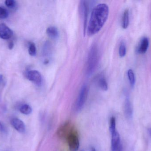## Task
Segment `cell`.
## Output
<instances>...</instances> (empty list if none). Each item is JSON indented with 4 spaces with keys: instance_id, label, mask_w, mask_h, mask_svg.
Wrapping results in <instances>:
<instances>
[{
    "instance_id": "cell-24",
    "label": "cell",
    "mask_w": 151,
    "mask_h": 151,
    "mask_svg": "<svg viewBox=\"0 0 151 151\" xmlns=\"http://www.w3.org/2000/svg\"><path fill=\"white\" fill-rule=\"evenodd\" d=\"M14 43L12 41H11L8 44V48H9V49L12 50L13 49V47H14Z\"/></svg>"
},
{
    "instance_id": "cell-12",
    "label": "cell",
    "mask_w": 151,
    "mask_h": 151,
    "mask_svg": "<svg viewBox=\"0 0 151 151\" xmlns=\"http://www.w3.org/2000/svg\"><path fill=\"white\" fill-rule=\"evenodd\" d=\"M124 111L125 115L128 118L130 119L132 118L133 114V107L131 102L128 98H127L125 101Z\"/></svg>"
},
{
    "instance_id": "cell-14",
    "label": "cell",
    "mask_w": 151,
    "mask_h": 151,
    "mask_svg": "<svg viewBox=\"0 0 151 151\" xmlns=\"http://www.w3.org/2000/svg\"><path fill=\"white\" fill-rule=\"evenodd\" d=\"M129 24V12L128 9L125 10L123 13L122 18V25L124 29H126L128 27Z\"/></svg>"
},
{
    "instance_id": "cell-20",
    "label": "cell",
    "mask_w": 151,
    "mask_h": 151,
    "mask_svg": "<svg viewBox=\"0 0 151 151\" xmlns=\"http://www.w3.org/2000/svg\"><path fill=\"white\" fill-rule=\"evenodd\" d=\"M127 49H126V45L124 43L122 42L120 45L119 48V55L121 57H123L126 56Z\"/></svg>"
},
{
    "instance_id": "cell-25",
    "label": "cell",
    "mask_w": 151,
    "mask_h": 151,
    "mask_svg": "<svg viewBox=\"0 0 151 151\" xmlns=\"http://www.w3.org/2000/svg\"><path fill=\"white\" fill-rule=\"evenodd\" d=\"M4 81L3 76L2 75L0 74V83H3Z\"/></svg>"
},
{
    "instance_id": "cell-1",
    "label": "cell",
    "mask_w": 151,
    "mask_h": 151,
    "mask_svg": "<svg viewBox=\"0 0 151 151\" xmlns=\"http://www.w3.org/2000/svg\"><path fill=\"white\" fill-rule=\"evenodd\" d=\"M109 13V7L105 4H98L93 9L87 29L89 36L96 34L101 30L108 18Z\"/></svg>"
},
{
    "instance_id": "cell-27",
    "label": "cell",
    "mask_w": 151,
    "mask_h": 151,
    "mask_svg": "<svg viewBox=\"0 0 151 151\" xmlns=\"http://www.w3.org/2000/svg\"><path fill=\"white\" fill-rule=\"evenodd\" d=\"M91 151H96V150H95L94 148H92V149H91Z\"/></svg>"
},
{
    "instance_id": "cell-9",
    "label": "cell",
    "mask_w": 151,
    "mask_h": 151,
    "mask_svg": "<svg viewBox=\"0 0 151 151\" xmlns=\"http://www.w3.org/2000/svg\"><path fill=\"white\" fill-rule=\"evenodd\" d=\"M81 11L83 14V25H84V33L86 32L87 27V21H88V15L89 6L88 3L87 1H81Z\"/></svg>"
},
{
    "instance_id": "cell-17",
    "label": "cell",
    "mask_w": 151,
    "mask_h": 151,
    "mask_svg": "<svg viewBox=\"0 0 151 151\" xmlns=\"http://www.w3.org/2000/svg\"><path fill=\"white\" fill-rule=\"evenodd\" d=\"M127 75L131 87H133L135 83V77L134 73L132 69H129L128 71Z\"/></svg>"
},
{
    "instance_id": "cell-11",
    "label": "cell",
    "mask_w": 151,
    "mask_h": 151,
    "mask_svg": "<svg viewBox=\"0 0 151 151\" xmlns=\"http://www.w3.org/2000/svg\"><path fill=\"white\" fill-rule=\"evenodd\" d=\"M149 46V39L146 37H144L142 38V40L141 41L140 44L137 48V51L138 53H142V54L145 53L147 51Z\"/></svg>"
},
{
    "instance_id": "cell-19",
    "label": "cell",
    "mask_w": 151,
    "mask_h": 151,
    "mask_svg": "<svg viewBox=\"0 0 151 151\" xmlns=\"http://www.w3.org/2000/svg\"><path fill=\"white\" fill-rule=\"evenodd\" d=\"M110 131L111 134L116 131V119L114 117L111 118L110 121Z\"/></svg>"
},
{
    "instance_id": "cell-26",
    "label": "cell",
    "mask_w": 151,
    "mask_h": 151,
    "mask_svg": "<svg viewBox=\"0 0 151 151\" xmlns=\"http://www.w3.org/2000/svg\"><path fill=\"white\" fill-rule=\"evenodd\" d=\"M148 133H149V134H150V136L151 137V128H150L148 129Z\"/></svg>"
},
{
    "instance_id": "cell-10",
    "label": "cell",
    "mask_w": 151,
    "mask_h": 151,
    "mask_svg": "<svg viewBox=\"0 0 151 151\" xmlns=\"http://www.w3.org/2000/svg\"><path fill=\"white\" fill-rule=\"evenodd\" d=\"M11 124L13 127L20 133H23L25 131V126L24 122L18 118H13L11 121Z\"/></svg>"
},
{
    "instance_id": "cell-4",
    "label": "cell",
    "mask_w": 151,
    "mask_h": 151,
    "mask_svg": "<svg viewBox=\"0 0 151 151\" xmlns=\"http://www.w3.org/2000/svg\"><path fill=\"white\" fill-rule=\"evenodd\" d=\"M69 149L71 151H77L80 147L79 136L76 129L73 130L66 138Z\"/></svg>"
},
{
    "instance_id": "cell-21",
    "label": "cell",
    "mask_w": 151,
    "mask_h": 151,
    "mask_svg": "<svg viewBox=\"0 0 151 151\" xmlns=\"http://www.w3.org/2000/svg\"><path fill=\"white\" fill-rule=\"evenodd\" d=\"M9 16V12L5 8L0 7V19H3L8 17Z\"/></svg>"
},
{
    "instance_id": "cell-3",
    "label": "cell",
    "mask_w": 151,
    "mask_h": 151,
    "mask_svg": "<svg viewBox=\"0 0 151 151\" xmlns=\"http://www.w3.org/2000/svg\"><path fill=\"white\" fill-rule=\"evenodd\" d=\"M88 91L87 85H83L82 87L76 104L75 108L77 111H80L83 108L88 98Z\"/></svg>"
},
{
    "instance_id": "cell-2",
    "label": "cell",
    "mask_w": 151,
    "mask_h": 151,
    "mask_svg": "<svg viewBox=\"0 0 151 151\" xmlns=\"http://www.w3.org/2000/svg\"><path fill=\"white\" fill-rule=\"evenodd\" d=\"M98 60V50L96 44H93L89 52L87 63L86 72L88 75H91L96 67Z\"/></svg>"
},
{
    "instance_id": "cell-8",
    "label": "cell",
    "mask_w": 151,
    "mask_h": 151,
    "mask_svg": "<svg viewBox=\"0 0 151 151\" xmlns=\"http://www.w3.org/2000/svg\"><path fill=\"white\" fill-rule=\"evenodd\" d=\"M12 30L4 23L0 24V38L3 40H8L13 35Z\"/></svg>"
},
{
    "instance_id": "cell-18",
    "label": "cell",
    "mask_w": 151,
    "mask_h": 151,
    "mask_svg": "<svg viewBox=\"0 0 151 151\" xmlns=\"http://www.w3.org/2000/svg\"><path fill=\"white\" fill-rule=\"evenodd\" d=\"M28 52L29 55L32 56H34L36 54V48L35 44L34 43H29L28 47Z\"/></svg>"
},
{
    "instance_id": "cell-23",
    "label": "cell",
    "mask_w": 151,
    "mask_h": 151,
    "mask_svg": "<svg viewBox=\"0 0 151 151\" xmlns=\"http://www.w3.org/2000/svg\"><path fill=\"white\" fill-rule=\"evenodd\" d=\"M0 131L2 132H5L6 131L5 127L1 121H0Z\"/></svg>"
},
{
    "instance_id": "cell-28",
    "label": "cell",
    "mask_w": 151,
    "mask_h": 151,
    "mask_svg": "<svg viewBox=\"0 0 151 151\" xmlns=\"http://www.w3.org/2000/svg\"></svg>"
},
{
    "instance_id": "cell-22",
    "label": "cell",
    "mask_w": 151,
    "mask_h": 151,
    "mask_svg": "<svg viewBox=\"0 0 151 151\" xmlns=\"http://www.w3.org/2000/svg\"><path fill=\"white\" fill-rule=\"evenodd\" d=\"M16 1L14 0H6L5 1V4L8 8L12 9L16 5Z\"/></svg>"
},
{
    "instance_id": "cell-5",
    "label": "cell",
    "mask_w": 151,
    "mask_h": 151,
    "mask_svg": "<svg viewBox=\"0 0 151 151\" xmlns=\"http://www.w3.org/2000/svg\"><path fill=\"white\" fill-rule=\"evenodd\" d=\"M75 129L71 122L67 121L60 126L58 129V136L61 139H66L69 135Z\"/></svg>"
},
{
    "instance_id": "cell-7",
    "label": "cell",
    "mask_w": 151,
    "mask_h": 151,
    "mask_svg": "<svg viewBox=\"0 0 151 151\" xmlns=\"http://www.w3.org/2000/svg\"><path fill=\"white\" fill-rule=\"evenodd\" d=\"M111 134L112 151H122V146L121 142L120 137L118 131Z\"/></svg>"
},
{
    "instance_id": "cell-13",
    "label": "cell",
    "mask_w": 151,
    "mask_h": 151,
    "mask_svg": "<svg viewBox=\"0 0 151 151\" xmlns=\"http://www.w3.org/2000/svg\"><path fill=\"white\" fill-rule=\"evenodd\" d=\"M47 35L51 39H57L59 35L58 29L55 27L50 26L48 27L46 30Z\"/></svg>"
},
{
    "instance_id": "cell-15",
    "label": "cell",
    "mask_w": 151,
    "mask_h": 151,
    "mask_svg": "<svg viewBox=\"0 0 151 151\" xmlns=\"http://www.w3.org/2000/svg\"><path fill=\"white\" fill-rule=\"evenodd\" d=\"M98 84L99 87L104 91H106L108 89V84L106 79L104 76L99 77L98 81Z\"/></svg>"
},
{
    "instance_id": "cell-16",
    "label": "cell",
    "mask_w": 151,
    "mask_h": 151,
    "mask_svg": "<svg viewBox=\"0 0 151 151\" xmlns=\"http://www.w3.org/2000/svg\"><path fill=\"white\" fill-rule=\"evenodd\" d=\"M19 111L23 114L29 115L32 112V108L28 105L24 104L20 107Z\"/></svg>"
},
{
    "instance_id": "cell-6",
    "label": "cell",
    "mask_w": 151,
    "mask_h": 151,
    "mask_svg": "<svg viewBox=\"0 0 151 151\" xmlns=\"http://www.w3.org/2000/svg\"><path fill=\"white\" fill-rule=\"evenodd\" d=\"M27 77L30 81L33 82L38 87L41 86L42 84V77L40 72L36 70H31L27 74Z\"/></svg>"
}]
</instances>
